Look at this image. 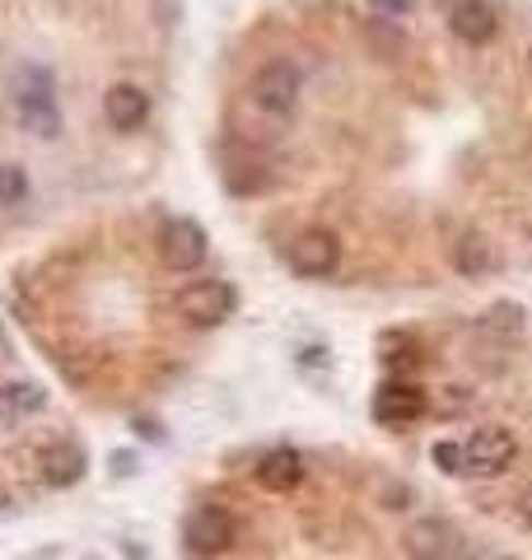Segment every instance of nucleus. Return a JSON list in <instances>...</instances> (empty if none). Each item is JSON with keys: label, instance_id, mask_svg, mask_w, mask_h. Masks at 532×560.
<instances>
[{"label": "nucleus", "instance_id": "f257e3e1", "mask_svg": "<svg viewBox=\"0 0 532 560\" xmlns=\"http://www.w3.org/2000/svg\"><path fill=\"white\" fill-rule=\"evenodd\" d=\"M14 108H20V121L33 136H57L61 131V113H57V84L43 66H20L14 75Z\"/></svg>", "mask_w": 532, "mask_h": 560}, {"label": "nucleus", "instance_id": "f03ea898", "mask_svg": "<svg viewBox=\"0 0 532 560\" xmlns=\"http://www.w3.org/2000/svg\"><path fill=\"white\" fill-rule=\"evenodd\" d=\"M234 308H239V294L229 280H192V285L177 294V318L187 327H220Z\"/></svg>", "mask_w": 532, "mask_h": 560}, {"label": "nucleus", "instance_id": "7ed1b4c3", "mask_svg": "<svg viewBox=\"0 0 532 560\" xmlns=\"http://www.w3.org/2000/svg\"><path fill=\"white\" fill-rule=\"evenodd\" d=\"M247 94H253L262 113L290 117L299 108V94H304V80H299V70L290 61H266L253 75V84H247Z\"/></svg>", "mask_w": 532, "mask_h": 560}, {"label": "nucleus", "instance_id": "20e7f679", "mask_svg": "<svg viewBox=\"0 0 532 560\" xmlns=\"http://www.w3.org/2000/svg\"><path fill=\"white\" fill-rule=\"evenodd\" d=\"M286 261H290L294 276L323 280V276H332L336 267H342V243H336V234H327V230H304V234L290 238Z\"/></svg>", "mask_w": 532, "mask_h": 560}, {"label": "nucleus", "instance_id": "39448f33", "mask_svg": "<svg viewBox=\"0 0 532 560\" xmlns=\"http://www.w3.org/2000/svg\"><path fill=\"white\" fill-rule=\"evenodd\" d=\"M210 253V238L197 220H169L164 230H159V257H164V267L173 271H197Z\"/></svg>", "mask_w": 532, "mask_h": 560}, {"label": "nucleus", "instance_id": "423d86ee", "mask_svg": "<svg viewBox=\"0 0 532 560\" xmlns=\"http://www.w3.org/2000/svg\"><path fill=\"white\" fill-rule=\"evenodd\" d=\"M183 537H187V547L197 556H220V551H229L239 541V523H234L229 510H220V504H201L197 514H187Z\"/></svg>", "mask_w": 532, "mask_h": 560}, {"label": "nucleus", "instance_id": "0eeeda50", "mask_svg": "<svg viewBox=\"0 0 532 560\" xmlns=\"http://www.w3.org/2000/svg\"><path fill=\"white\" fill-rule=\"evenodd\" d=\"M513 434L500 430V425H486L476 430L472 440L463 444V458H467V471H476V477H500V471L513 463Z\"/></svg>", "mask_w": 532, "mask_h": 560}, {"label": "nucleus", "instance_id": "6e6552de", "mask_svg": "<svg viewBox=\"0 0 532 560\" xmlns=\"http://www.w3.org/2000/svg\"><path fill=\"white\" fill-rule=\"evenodd\" d=\"M430 411V401L416 383H383L374 393V420L388 430H402V425H416V420Z\"/></svg>", "mask_w": 532, "mask_h": 560}, {"label": "nucleus", "instance_id": "1a4fd4ad", "mask_svg": "<svg viewBox=\"0 0 532 560\" xmlns=\"http://www.w3.org/2000/svg\"><path fill=\"white\" fill-rule=\"evenodd\" d=\"M406 551L416 560H453L463 551V537L443 518H420V523H412V533H406Z\"/></svg>", "mask_w": 532, "mask_h": 560}, {"label": "nucleus", "instance_id": "9d476101", "mask_svg": "<svg viewBox=\"0 0 532 560\" xmlns=\"http://www.w3.org/2000/svg\"><path fill=\"white\" fill-rule=\"evenodd\" d=\"M103 117H108L113 131H140L150 121V94L136 90V84H113L103 94Z\"/></svg>", "mask_w": 532, "mask_h": 560}, {"label": "nucleus", "instance_id": "9b49d317", "mask_svg": "<svg viewBox=\"0 0 532 560\" xmlns=\"http://www.w3.org/2000/svg\"><path fill=\"white\" fill-rule=\"evenodd\" d=\"M449 28H453V38H463L467 47H486L495 38V28H500V20H495V10L486 0H458L449 10Z\"/></svg>", "mask_w": 532, "mask_h": 560}, {"label": "nucleus", "instance_id": "f8f14e48", "mask_svg": "<svg viewBox=\"0 0 532 560\" xmlns=\"http://www.w3.org/2000/svg\"><path fill=\"white\" fill-rule=\"evenodd\" d=\"M299 481H304V458H299L294 448L262 453V463H257V486L262 490H276V495H286V490H294Z\"/></svg>", "mask_w": 532, "mask_h": 560}, {"label": "nucleus", "instance_id": "ddd939ff", "mask_svg": "<svg viewBox=\"0 0 532 560\" xmlns=\"http://www.w3.org/2000/svg\"><path fill=\"white\" fill-rule=\"evenodd\" d=\"M47 407L43 383H0V425H20Z\"/></svg>", "mask_w": 532, "mask_h": 560}, {"label": "nucleus", "instance_id": "4468645a", "mask_svg": "<svg viewBox=\"0 0 532 560\" xmlns=\"http://www.w3.org/2000/svg\"><path fill=\"white\" fill-rule=\"evenodd\" d=\"M84 467H89V458H84L80 444H51L47 458H43V481L66 490V486H76L84 477Z\"/></svg>", "mask_w": 532, "mask_h": 560}, {"label": "nucleus", "instance_id": "2eb2a0df", "mask_svg": "<svg viewBox=\"0 0 532 560\" xmlns=\"http://www.w3.org/2000/svg\"><path fill=\"white\" fill-rule=\"evenodd\" d=\"M495 248H490V238L486 234H467L463 243L453 248V267L463 271V276H486V271H495Z\"/></svg>", "mask_w": 532, "mask_h": 560}, {"label": "nucleus", "instance_id": "dca6fc26", "mask_svg": "<svg viewBox=\"0 0 532 560\" xmlns=\"http://www.w3.org/2000/svg\"><path fill=\"white\" fill-rule=\"evenodd\" d=\"M365 38H369V47H374L379 57H402V47H406V33H402V24L383 20V14H374V20L365 24Z\"/></svg>", "mask_w": 532, "mask_h": 560}, {"label": "nucleus", "instance_id": "f3484780", "mask_svg": "<svg viewBox=\"0 0 532 560\" xmlns=\"http://www.w3.org/2000/svg\"><path fill=\"white\" fill-rule=\"evenodd\" d=\"M28 197V173L20 164H0V206H20Z\"/></svg>", "mask_w": 532, "mask_h": 560}, {"label": "nucleus", "instance_id": "a211bd4d", "mask_svg": "<svg viewBox=\"0 0 532 560\" xmlns=\"http://www.w3.org/2000/svg\"><path fill=\"white\" fill-rule=\"evenodd\" d=\"M430 458L439 471H449V477H458V471H467V458H463V444H453V440H439L430 448Z\"/></svg>", "mask_w": 532, "mask_h": 560}, {"label": "nucleus", "instance_id": "6ab92c4d", "mask_svg": "<svg viewBox=\"0 0 532 560\" xmlns=\"http://www.w3.org/2000/svg\"><path fill=\"white\" fill-rule=\"evenodd\" d=\"M369 10L383 14V20H402V14L412 10V0H369Z\"/></svg>", "mask_w": 532, "mask_h": 560}, {"label": "nucleus", "instance_id": "aec40b11", "mask_svg": "<svg viewBox=\"0 0 532 560\" xmlns=\"http://www.w3.org/2000/svg\"><path fill=\"white\" fill-rule=\"evenodd\" d=\"M519 514H523V523H528V528H532V486L523 490V500H519Z\"/></svg>", "mask_w": 532, "mask_h": 560}, {"label": "nucleus", "instance_id": "412c9836", "mask_svg": "<svg viewBox=\"0 0 532 560\" xmlns=\"http://www.w3.org/2000/svg\"><path fill=\"white\" fill-rule=\"evenodd\" d=\"M113 467H117V471H136V458H131V453H117Z\"/></svg>", "mask_w": 532, "mask_h": 560}, {"label": "nucleus", "instance_id": "4be33fe9", "mask_svg": "<svg viewBox=\"0 0 532 560\" xmlns=\"http://www.w3.org/2000/svg\"><path fill=\"white\" fill-rule=\"evenodd\" d=\"M528 66H532V51H528Z\"/></svg>", "mask_w": 532, "mask_h": 560}, {"label": "nucleus", "instance_id": "5701e85b", "mask_svg": "<svg viewBox=\"0 0 532 560\" xmlns=\"http://www.w3.org/2000/svg\"><path fill=\"white\" fill-rule=\"evenodd\" d=\"M201 560H210V556H201Z\"/></svg>", "mask_w": 532, "mask_h": 560}]
</instances>
